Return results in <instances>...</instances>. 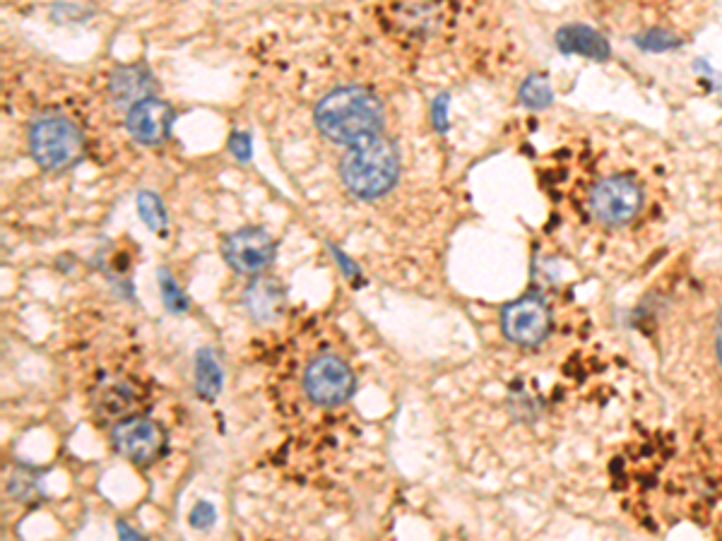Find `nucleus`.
Here are the masks:
<instances>
[{
  "label": "nucleus",
  "instance_id": "nucleus-1",
  "mask_svg": "<svg viewBox=\"0 0 722 541\" xmlns=\"http://www.w3.org/2000/svg\"><path fill=\"white\" fill-rule=\"evenodd\" d=\"M316 126L330 142L337 145H357L381 135L383 106L371 89L340 87L316 106Z\"/></svg>",
  "mask_w": 722,
  "mask_h": 541
},
{
  "label": "nucleus",
  "instance_id": "nucleus-2",
  "mask_svg": "<svg viewBox=\"0 0 722 541\" xmlns=\"http://www.w3.org/2000/svg\"><path fill=\"white\" fill-rule=\"evenodd\" d=\"M400 174L398 147L386 135L361 140L345 152L340 176L345 186L361 200H374L395 186Z\"/></svg>",
  "mask_w": 722,
  "mask_h": 541
},
{
  "label": "nucleus",
  "instance_id": "nucleus-3",
  "mask_svg": "<svg viewBox=\"0 0 722 541\" xmlns=\"http://www.w3.org/2000/svg\"><path fill=\"white\" fill-rule=\"evenodd\" d=\"M29 147L41 169L63 171L80 162L85 138L70 118L41 116L29 130Z\"/></svg>",
  "mask_w": 722,
  "mask_h": 541
},
{
  "label": "nucleus",
  "instance_id": "nucleus-4",
  "mask_svg": "<svg viewBox=\"0 0 722 541\" xmlns=\"http://www.w3.org/2000/svg\"><path fill=\"white\" fill-rule=\"evenodd\" d=\"M304 390L318 407H340L357 390V378L345 359L321 354L304 371Z\"/></svg>",
  "mask_w": 722,
  "mask_h": 541
},
{
  "label": "nucleus",
  "instance_id": "nucleus-5",
  "mask_svg": "<svg viewBox=\"0 0 722 541\" xmlns=\"http://www.w3.org/2000/svg\"><path fill=\"white\" fill-rule=\"evenodd\" d=\"M111 443L133 465H152L164 453L167 445V433L157 421L147 419V416H128L121 419L111 428Z\"/></svg>",
  "mask_w": 722,
  "mask_h": 541
},
{
  "label": "nucleus",
  "instance_id": "nucleus-6",
  "mask_svg": "<svg viewBox=\"0 0 722 541\" xmlns=\"http://www.w3.org/2000/svg\"><path fill=\"white\" fill-rule=\"evenodd\" d=\"M643 193L629 176H609L590 190V210L605 224H624L641 210Z\"/></svg>",
  "mask_w": 722,
  "mask_h": 541
},
{
  "label": "nucleus",
  "instance_id": "nucleus-7",
  "mask_svg": "<svg viewBox=\"0 0 722 541\" xmlns=\"http://www.w3.org/2000/svg\"><path fill=\"white\" fill-rule=\"evenodd\" d=\"M224 260L239 275H260L275 260V241L258 227H246L229 234L222 243Z\"/></svg>",
  "mask_w": 722,
  "mask_h": 541
},
{
  "label": "nucleus",
  "instance_id": "nucleus-8",
  "mask_svg": "<svg viewBox=\"0 0 722 541\" xmlns=\"http://www.w3.org/2000/svg\"><path fill=\"white\" fill-rule=\"evenodd\" d=\"M503 332L511 342L523 344V347H532L540 344L547 337L549 325H552V315H549L547 303L537 296H523V299L513 301L511 306L503 308L501 315Z\"/></svg>",
  "mask_w": 722,
  "mask_h": 541
},
{
  "label": "nucleus",
  "instance_id": "nucleus-9",
  "mask_svg": "<svg viewBox=\"0 0 722 541\" xmlns=\"http://www.w3.org/2000/svg\"><path fill=\"white\" fill-rule=\"evenodd\" d=\"M128 133L142 145H162L169 138L174 126V109L167 101L147 99L128 109L126 116Z\"/></svg>",
  "mask_w": 722,
  "mask_h": 541
},
{
  "label": "nucleus",
  "instance_id": "nucleus-10",
  "mask_svg": "<svg viewBox=\"0 0 722 541\" xmlns=\"http://www.w3.org/2000/svg\"><path fill=\"white\" fill-rule=\"evenodd\" d=\"M111 97L118 106H130L133 109L140 101L152 99L155 92V80L145 65H121L111 75Z\"/></svg>",
  "mask_w": 722,
  "mask_h": 541
},
{
  "label": "nucleus",
  "instance_id": "nucleus-11",
  "mask_svg": "<svg viewBox=\"0 0 722 541\" xmlns=\"http://www.w3.org/2000/svg\"><path fill=\"white\" fill-rule=\"evenodd\" d=\"M556 46L561 53H581V56L593 58V61H607L609 44L600 32L585 25L561 27L556 34Z\"/></svg>",
  "mask_w": 722,
  "mask_h": 541
},
{
  "label": "nucleus",
  "instance_id": "nucleus-12",
  "mask_svg": "<svg viewBox=\"0 0 722 541\" xmlns=\"http://www.w3.org/2000/svg\"><path fill=\"white\" fill-rule=\"evenodd\" d=\"M246 306L258 323H270L284 308V291L275 279H256L246 291Z\"/></svg>",
  "mask_w": 722,
  "mask_h": 541
},
{
  "label": "nucleus",
  "instance_id": "nucleus-13",
  "mask_svg": "<svg viewBox=\"0 0 722 541\" xmlns=\"http://www.w3.org/2000/svg\"><path fill=\"white\" fill-rule=\"evenodd\" d=\"M224 385V371L220 359H217L212 349H200L195 354V390L203 400L212 402L222 392Z\"/></svg>",
  "mask_w": 722,
  "mask_h": 541
},
{
  "label": "nucleus",
  "instance_id": "nucleus-14",
  "mask_svg": "<svg viewBox=\"0 0 722 541\" xmlns=\"http://www.w3.org/2000/svg\"><path fill=\"white\" fill-rule=\"evenodd\" d=\"M138 212H140L142 222L155 231V234H159V236L167 234V210H164L162 200H159L157 193L142 190V193L138 195Z\"/></svg>",
  "mask_w": 722,
  "mask_h": 541
},
{
  "label": "nucleus",
  "instance_id": "nucleus-15",
  "mask_svg": "<svg viewBox=\"0 0 722 541\" xmlns=\"http://www.w3.org/2000/svg\"><path fill=\"white\" fill-rule=\"evenodd\" d=\"M552 99V85H549V80L544 75H530L528 80L523 82V87H520V101H523L528 109H547V106L552 104Z\"/></svg>",
  "mask_w": 722,
  "mask_h": 541
},
{
  "label": "nucleus",
  "instance_id": "nucleus-16",
  "mask_svg": "<svg viewBox=\"0 0 722 541\" xmlns=\"http://www.w3.org/2000/svg\"><path fill=\"white\" fill-rule=\"evenodd\" d=\"M157 279H159V289H162L164 306H167L169 311L176 313V315L186 313L188 311V299H186V294L181 291L179 282H176V279L169 275V270H164V267H162V270L157 272Z\"/></svg>",
  "mask_w": 722,
  "mask_h": 541
},
{
  "label": "nucleus",
  "instance_id": "nucleus-17",
  "mask_svg": "<svg viewBox=\"0 0 722 541\" xmlns=\"http://www.w3.org/2000/svg\"><path fill=\"white\" fill-rule=\"evenodd\" d=\"M679 44H682L679 37L665 32V29H648V32L638 39V46L645 51H670V49H677Z\"/></svg>",
  "mask_w": 722,
  "mask_h": 541
},
{
  "label": "nucleus",
  "instance_id": "nucleus-18",
  "mask_svg": "<svg viewBox=\"0 0 722 541\" xmlns=\"http://www.w3.org/2000/svg\"><path fill=\"white\" fill-rule=\"evenodd\" d=\"M215 520H217L215 505L207 503V501L195 503L191 515H188V522H191V527H195V529H210L212 525H215Z\"/></svg>",
  "mask_w": 722,
  "mask_h": 541
},
{
  "label": "nucleus",
  "instance_id": "nucleus-19",
  "mask_svg": "<svg viewBox=\"0 0 722 541\" xmlns=\"http://www.w3.org/2000/svg\"><path fill=\"white\" fill-rule=\"evenodd\" d=\"M8 489H10V493H13V496L17 498V501H29V498H32L34 493H37V484H34V481L29 479L27 474L17 472L15 477L10 479Z\"/></svg>",
  "mask_w": 722,
  "mask_h": 541
},
{
  "label": "nucleus",
  "instance_id": "nucleus-20",
  "mask_svg": "<svg viewBox=\"0 0 722 541\" xmlns=\"http://www.w3.org/2000/svg\"><path fill=\"white\" fill-rule=\"evenodd\" d=\"M229 150H232V154L239 159V162H248L253 154L251 138H248L246 133H234L232 140H229Z\"/></svg>",
  "mask_w": 722,
  "mask_h": 541
},
{
  "label": "nucleus",
  "instance_id": "nucleus-21",
  "mask_svg": "<svg viewBox=\"0 0 722 541\" xmlns=\"http://www.w3.org/2000/svg\"><path fill=\"white\" fill-rule=\"evenodd\" d=\"M448 97L446 94H441V97L434 99V126L441 130H448Z\"/></svg>",
  "mask_w": 722,
  "mask_h": 541
},
{
  "label": "nucleus",
  "instance_id": "nucleus-22",
  "mask_svg": "<svg viewBox=\"0 0 722 541\" xmlns=\"http://www.w3.org/2000/svg\"><path fill=\"white\" fill-rule=\"evenodd\" d=\"M116 532H118V541H147L138 529H133L128 522H116Z\"/></svg>",
  "mask_w": 722,
  "mask_h": 541
},
{
  "label": "nucleus",
  "instance_id": "nucleus-23",
  "mask_svg": "<svg viewBox=\"0 0 722 541\" xmlns=\"http://www.w3.org/2000/svg\"><path fill=\"white\" fill-rule=\"evenodd\" d=\"M333 255H335V260H337V263H340V265H342V272H345V277H349V279H354V277H357V275H359V267H357V265H354V263H352V260H347V258H345V253H342V251H337V248H333Z\"/></svg>",
  "mask_w": 722,
  "mask_h": 541
},
{
  "label": "nucleus",
  "instance_id": "nucleus-24",
  "mask_svg": "<svg viewBox=\"0 0 722 541\" xmlns=\"http://www.w3.org/2000/svg\"><path fill=\"white\" fill-rule=\"evenodd\" d=\"M715 347H718V359H720V366H722V313H720V320H718V337H715Z\"/></svg>",
  "mask_w": 722,
  "mask_h": 541
}]
</instances>
